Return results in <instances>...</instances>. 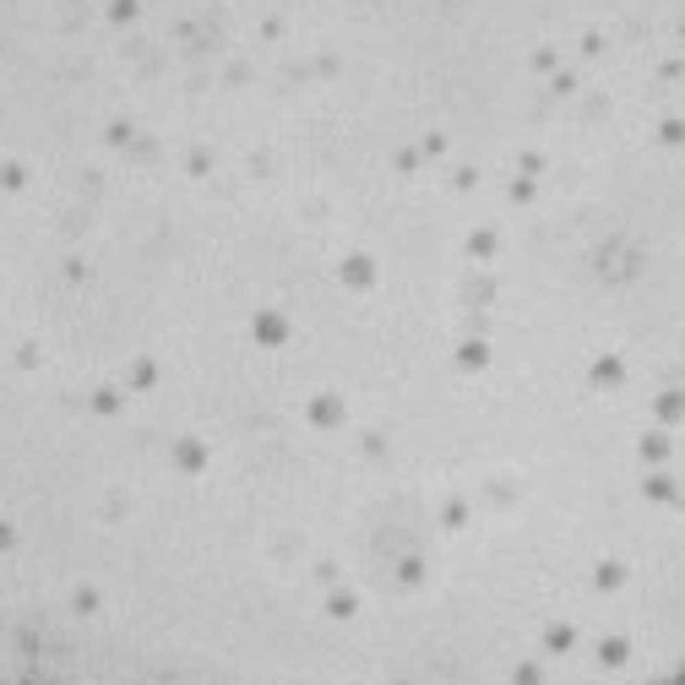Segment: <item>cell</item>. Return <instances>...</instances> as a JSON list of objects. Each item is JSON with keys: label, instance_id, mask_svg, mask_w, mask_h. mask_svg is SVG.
<instances>
[{"label": "cell", "instance_id": "6da1fadb", "mask_svg": "<svg viewBox=\"0 0 685 685\" xmlns=\"http://www.w3.org/2000/svg\"><path fill=\"white\" fill-rule=\"evenodd\" d=\"M625 125H631V115H625ZM636 131H642V125H636ZM642 136H653V131H642ZM653 142H664V136H653ZM664 147H675V142H664ZM680 152V147H675Z\"/></svg>", "mask_w": 685, "mask_h": 685}]
</instances>
